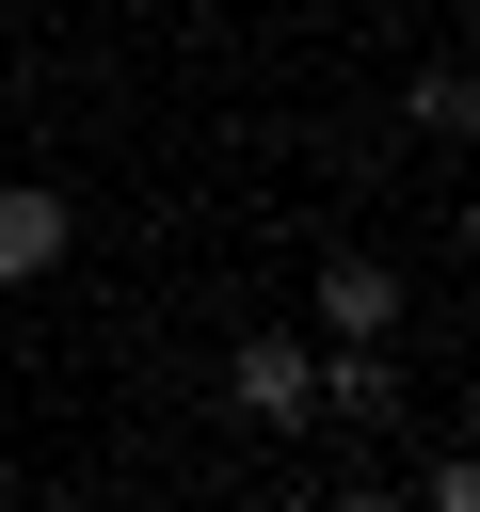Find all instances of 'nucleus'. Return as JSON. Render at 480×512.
Masks as SVG:
<instances>
[{
	"mask_svg": "<svg viewBox=\"0 0 480 512\" xmlns=\"http://www.w3.org/2000/svg\"><path fill=\"white\" fill-rule=\"evenodd\" d=\"M224 416L240 432H320V336H240L224 352Z\"/></svg>",
	"mask_w": 480,
	"mask_h": 512,
	"instance_id": "obj_1",
	"label": "nucleus"
},
{
	"mask_svg": "<svg viewBox=\"0 0 480 512\" xmlns=\"http://www.w3.org/2000/svg\"><path fill=\"white\" fill-rule=\"evenodd\" d=\"M64 256H80V208L48 176H0V288H48Z\"/></svg>",
	"mask_w": 480,
	"mask_h": 512,
	"instance_id": "obj_2",
	"label": "nucleus"
},
{
	"mask_svg": "<svg viewBox=\"0 0 480 512\" xmlns=\"http://www.w3.org/2000/svg\"><path fill=\"white\" fill-rule=\"evenodd\" d=\"M320 416L384 432V416H400V352H384V336H320Z\"/></svg>",
	"mask_w": 480,
	"mask_h": 512,
	"instance_id": "obj_3",
	"label": "nucleus"
},
{
	"mask_svg": "<svg viewBox=\"0 0 480 512\" xmlns=\"http://www.w3.org/2000/svg\"><path fill=\"white\" fill-rule=\"evenodd\" d=\"M320 336H400V272L384 256H336L320 272Z\"/></svg>",
	"mask_w": 480,
	"mask_h": 512,
	"instance_id": "obj_4",
	"label": "nucleus"
},
{
	"mask_svg": "<svg viewBox=\"0 0 480 512\" xmlns=\"http://www.w3.org/2000/svg\"><path fill=\"white\" fill-rule=\"evenodd\" d=\"M400 112H416L432 144H480V64H416V80H400Z\"/></svg>",
	"mask_w": 480,
	"mask_h": 512,
	"instance_id": "obj_5",
	"label": "nucleus"
},
{
	"mask_svg": "<svg viewBox=\"0 0 480 512\" xmlns=\"http://www.w3.org/2000/svg\"><path fill=\"white\" fill-rule=\"evenodd\" d=\"M416 496H432V512H480V448H448V464H432Z\"/></svg>",
	"mask_w": 480,
	"mask_h": 512,
	"instance_id": "obj_6",
	"label": "nucleus"
},
{
	"mask_svg": "<svg viewBox=\"0 0 480 512\" xmlns=\"http://www.w3.org/2000/svg\"><path fill=\"white\" fill-rule=\"evenodd\" d=\"M464 256H480V176H464Z\"/></svg>",
	"mask_w": 480,
	"mask_h": 512,
	"instance_id": "obj_7",
	"label": "nucleus"
}]
</instances>
